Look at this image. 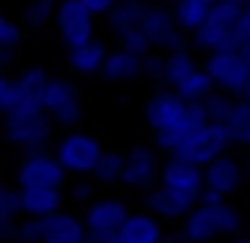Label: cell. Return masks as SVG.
<instances>
[{
	"label": "cell",
	"mask_w": 250,
	"mask_h": 243,
	"mask_svg": "<svg viewBox=\"0 0 250 243\" xmlns=\"http://www.w3.org/2000/svg\"><path fill=\"white\" fill-rule=\"evenodd\" d=\"M146 123L155 133V149L174 155V149L193 133L200 123H206V108H203V98L196 101H187L184 95H177L174 89L155 92L146 101Z\"/></svg>",
	"instance_id": "6da1fadb"
},
{
	"label": "cell",
	"mask_w": 250,
	"mask_h": 243,
	"mask_svg": "<svg viewBox=\"0 0 250 243\" xmlns=\"http://www.w3.org/2000/svg\"><path fill=\"white\" fill-rule=\"evenodd\" d=\"M181 237L184 243H209L219 237H231L241 231V212L234 206H228L225 196L215 189H203L200 202L184 215Z\"/></svg>",
	"instance_id": "7a4b0ae2"
},
{
	"label": "cell",
	"mask_w": 250,
	"mask_h": 243,
	"mask_svg": "<svg viewBox=\"0 0 250 243\" xmlns=\"http://www.w3.org/2000/svg\"><path fill=\"white\" fill-rule=\"evenodd\" d=\"M146 13H149L146 0H117L108 10V16H104L108 19V32L117 38L121 48H130L136 54H149L152 51V44L146 38V29H143Z\"/></svg>",
	"instance_id": "3957f363"
},
{
	"label": "cell",
	"mask_w": 250,
	"mask_h": 243,
	"mask_svg": "<svg viewBox=\"0 0 250 243\" xmlns=\"http://www.w3.org/2000/svg\"><path fill=\"white\" fill-rule=\"evenodd\" d=\"M241 3H231V0H215L209 3V16L203 19V25L193 35V48L200 51H219V48H231V38H234V25L241 19Z\"/></svg>",
	"instance_id": "277c9868"
},
{
	"label": "cell",
	"mask_w": 250,
	"mask_h": 243,
	"mask_svg": "<svg viewBox=\"0 0 250 243\" xmlns=\"http://www.w3.org/2000/svg\"><path fill=\"white\" fill-rule=\"evenodd\" d=\"M231 146V136H228V127L219 120H206L174 149V158H184V161H193L200 168H206L212 158L228 152Z\"/></svg>",
	"instance_id": "5b68a950"
},
{
	"label": "cell",
	"mask_w": 250,
	"mask_h": 243,
	"mask_svg": "<svg viewBox=\"0 0 250 243\" xmlns=\"http://www.w3.org/2000/svg\"><path fill=\"white\" fill-rule=\"evenodd\" d=\"M206 70L212 76L215 89L228 92L231 98H241L250 82V70L244 60V51L241 48H219V51H209L206 57Z\"/></svg>",
	"instance_id": "8992f818"
},
{
	"label": "cell",
	"mask_w": 250,
	"mask_h": 243,
	"mask_svg": "<svg viewBox=\"0 0 250 243\" xmlns=\"http://www.w3.org/2000/svg\"><path fill=\"white\" fill-rule=\"evenodd\" d=\"M51 76L42 67H29L13 79L10 89V101H6L3 117H29V114H42L44 111V89H48Z\"/></svg>",
	"instance_id": "52a82bcc"
},
{
	"label": "cell",
	"mask_w": 250,
	"mask_h": 243,
	"mask_svg": "<svg viewBox=\"0 0 250 243\" xmlns=\"http://www.w3.org/2000/svg\"><path fill=\"white\" fill-rule=\"evenodd\" d=\"M51 127H54V120L44 111L29 117H3V133L0 136L22 152H42L51 139Z\"/></svg>",
	"instance_id": "ba28073f"
},
{
	"label": "cell",
	"mask_w": 250,
	"mask_h": 243,
	"mask_svg": "<svg viewBox=\"0 0 250 243\" xmlns=\"http://www.w3.org/2000/svg\"><path fill=\"white\" fill-rule=\"evenodd\" d=\"M102 152H104L102 142L89 133H80V130L61 136V142H57V149H54V155L61 158V164L70 174H92L98 158H102Z\"/></svg>",
	"instance_id": "9c48e42d"
},
{
	"label": "cell",
	"mask_w": 250,
	"mask_h": 243,
	"mask_svg": "<svg viewBox=\"0 0 250 243\" xmlns=\"http://www.w3.org/2000/svg\"><path fill=\"white\" fill-rule=\"evenodd\" d=\"M44 114L54 120V127H76L83 120V98L80 89L67 79H48L44 89Z\"/></svg>",
	"instance_id": "30bf717a"
},
{
	"label": "cell",
	"mask_w": 250,
	"mask_h": 243,
	"mask_svg": "<svg viewBox=\"0 0 250 243\" xmlns=\"http://www.w3.org/2000/svg\"><path fill=\"white\" fill-rule=\"evenodd\" d=\"M54 22H57V35L67 48H76V44H85L95 38V13L89 6H83L80 0H61Z\"/></svg>",
	"instance_id": "8fae6325"
},
{
	"label": "cell",
	"mask_w": 250,
	"mask_h": 243,
	"mask_svg": "<svg viewBox=\"0 0 250 243\" xmlns=\"http://www.w3.org/2000/svg\"><path fill=\"white\" fill-rule=\"evenodd\" d=\"M67 168L61 164V158L51 152H25L22 164L16 170V183L19 187H61Z\"/></svg>",
	"instance_id": "7c38bea8"
},
{
	"label": "cell",
	"mask_w": 250,
	"mask_h": 243,
	"mask_svg": "<svg viewBox=\"0 0 250 243\" xmlns=\"http://www.w3.org/2000/svg\"><path fill=\"white\" fill-rule=\"evenodd\" d=\"M162 177V161L159 152L152 146H133L127 155H124V187L133 189H152V183Z\"/></svg>",
	"instance_id": "4fadbf2b"
},
{
	"label": "cell",
	"mask_w": 250,
	"mask_h": 243,
	"mask_svg": "<svg viewBox=\"0 0 250 243\" xmlns=\"http://www.w3.org/2000/svg\"><path fill=\"white\" fill-rule=\"evenodd\" d=\"M143 29H146L152 51H171V48H184L187 44V35H184V29L174 19V10H165V6H149Z\"/></svg>",
	"instance_id": "5bb4252c"
},
{
	"label": "cell",
	"mask_w": 250,
	"mask_h": 243,
	"mask_svg": "<svg viewBox=\"0 0 250 243\" xmlns=\"http://www.w3.org/2000/svg\"><path fill=\"white\" fill-rule=\"evenodd\" d=\"M162 187L168 189H177V193L190 196V199L200 202L203 189H206V177H203V168L193 161H184V158H174L171 155V161L162 164V177H159Z\"/></svg>",
	"instance_id": "9a60e30c"
},
{
	"label": "cell",
	"mask_w": 250,
	"mask_h": 243,
	"mask_svg": "<svg viewBox=\"0 0 250 243\" xmlns=\"http://www.w3.org/2000/svg\"><path fill=\"white\" fill-rule=\"evenodd\" d=\"M127 215L130 208L124 199H92L83 212V221H85V231L92 234H114L127 221Z\"/></svg>",
	"instance_id": "2e32d148"
},
{
	"label": "cell",
	"mask_w": 250,
	"mask_h": 243,
	"mask_svg": "<svg viewBox=\"0 0 250 243\" xmlns=\"http://www.w3.org/2000/svg\"><path fill=\"white\" fill-rule=\"evenodd\" d=\"M203 177H206V189H215V193L222 196H231L234 189L244 183V168H241L238 158H231V155H219V158H212L203 168Z\"/></svg>",
	"instance_id": "e0dca14e"
},
{
	"label": "cell",
	"mask_w": 250,
	"mask_h": 243,
	"mask_svg": "<svg viewBox=\"0 0 250 243\" xmlns=\"http://www.w3.org/2000/svg\"><path fill=\"white\" fill-rule=\"evenodd\" d=\"M61 187H19V212L25 218H48L61 212Z\"/></svg>",
	"instance_id": "ac0fdd59"
},
{
	"label": "cell",
	"mask_w": 250,
	"mask_h": 243,
	"mask_svg": "<svg viewBox=\"0 0 250 243\" xmlns=\"http://www.w3.org/2000/svg\"><path fill=\"white\" fill-rule=\"evenodd\" d=\"M114 243H165L159 215H127V221L114 231Z\"/></svg>",
	"instance_id": "d6986e66"
},
{
	"label": "cell",
	"mask_w": 250,
	"mask_h": 243,
	"mask_svg": "<svg viewBox=\"0 0 250 243\" xmlns=\"http://www.w3.org/2000/svg\"><path fill=\"white\" fill-rule=\"evenodd\" d=\"M85 221L70 212H54L42 218V243H85Z\"/></svg>",
	"instance_id": "ffe728a7"
},
{
	"label": "cell",
	"mask_w": 250,
	"mask_h": 243,
	"mask_svg": "<svg viewBox=\"0 0 250 243\" xmlns=\"http://www.w3.org/2000/svg\"><path fill=\"white\" fill-rule=\"evenodd\" d=\"M196 206V199H190V196L177 193V189H168V187H152L146 196V208L152 215H159V218H184V215L190 212V208Z\"/></svg>",
	"instance_id": "44dd1931"
},
{
	"label": "cell",
	"mask_w": 250,
	"mask_h": 243,
	"mask_svg": "<svg viewBox=\"0 0 250 243\" xmlns=\"http://www.w3.org/2000/svg\"><path fill=\"white\" fill-rule=\"evenodd\" d=\"M102 76L108 82H130L136 76H143V54L130 48H117V51H108L102 63Z\"/></svg>",
	"instance_id": "7402d4cb"
},
{
	"label": "cell",
	"mask_w": 250,
	"mask_h": 243,
	"mask_svg": "<svg viewBox=\"0 0 250 243\" xmlns=\"http://www.w3.org/2000/svg\"><path fill=\"white\" fill-rule=\"evenodd\" d=\"M104 57H108V48H104L102 41H85V44H76V48H70L67 60L70 67L76 70V73H102V63Z\"/></svg>",
	"instance_id": "603a6c76"
},
{
	"label": "cell",
	"mask_w": 250,
	"mask_h": 243,
	"mask_svg": "<svg viewBox=\"0 0 250 243\" xmlns=\"http://www.w3.org/2000/svg\"><path fill=\"white\" fill-rule=\"evenodd\" d=\"M225 127L231 142L238 146H250V98H234L231 111L225 117Z\"/></svg>",
	"instance_id": "cb8c5ba5"
},
{
	"label": "cell",
	"mask_w": 250,
	"mask_h": 243,
	"mask_svg": "<svg viewBox=\"0 0 250 243\" xmlns=\"http://www.w3.org/2000/svg\"><path fill=\"white\" fill-rule=\"evenodd\" d=\"M171 89H174L177 95H184L187 101H196V98H206L209 92H215V82H212V76H209L206 67H196V70H190L181 82L171 85Z\"/></svg>",
	"instance_id": "d4e9b609"
},
{
	"label": "cell",
	"mask_w": 250,
	"mask_h": 243,
	"mask_svg": "<svg viewBox=\"0 0 250 243\" xmlns=\"http://www.w3.org/2000/svg\"><path fill=\"white\" fill-rule=\"evenodd\" d=\"M190 70H196V57H193V51H190L187 44H184V48L165 51V85L181 82Z\"/></svg>",
	"instance_id": "484cf974"
},
{
	"label": "cell",
	"mask_w": 250,
	"mask_h": 243,
	"mask_svg": "<svg viewBox=\"0 0 250 243\" xmlns=\"http://www.w3.org/2000/svg\"><path fill=\"white\" fill-rule=\"evenodd\" d=\"M206 16H209L206 0H174V19L184 32H196Z\"/></svg>",
	"instance_id": "4316f807"
},
{
	"label": "cell",
	"mask_w": 250,
	"mask_h": 243,
	"mask_svg": "<svg viewBox=\"0 0 250 243\" xmlns=\"http://www.w3.org/2000/svg\"><path fill=\"white\" fill-rule=\"evenodd\" d=\"M92 177H95L102 187H114V183H121V177H124V155L104 149L102 158H98V164H95V170H92Z\"/></svg>",
	"instance_id": "83f0119b"
},
{
	"label": "cell",
	"mask_w": 250,
	"mask_h": 243,
	"mask_svg": "<svg viewBox=\"0 0 250 243\" xmlns=\"http://www.w3.org/2000/svg\"><path fill=\"white\" fill-rule=\"evenodd\" d=\"M231 104H234V98L228 95V92H209V95L203 98L206 117H209V120H219V123H225V117H228V111H231Z\"/></svg>",
	"instance_id": "f1b7e54d"
},
{
	"label": "cell",
	"mask_w": 250,
	"mask_h": 243,
	"mask_svg": "<svg viewBox=\"0 0 250 243\" xmlns=\"http://www.w3.org/2000/svg\"><path fill=\"white\" fill-rule=\"evenodd\" d=\"M57 16V0H29L25 3V22L29 25H48Z\"/></svg>",
	"instance_id": "f546056e"
},
{
	"label": "cell",
	"mask_w": 250,
	"mask_h": 243,
	"mask_svg": "<svg viewBox=\"0 0 250 243\" xmlns=\"http://www.w3.org/2000/svg\"><path fill=\"white\" fill-rule=\"evenodd\" d=\"M143 73L149 76L152 82H162L165 85V54H143Z\"/></svg>",
	"instance_id": "4dcf8cb0"
},
{
	"label": "cell",
	"mask_w": 250,
	"mask_h": 243,
	"mask_svg": "<svg viewBox=\"0 0 250 243\" xmlns=\"http://www.w3.org/2000/svg\"><path fill=\"white\" fill-rule=\"evenodd\" d=\"M19 243H42V218H25L19 221Z\"/></svg>",
	"instance_id": "1f68e13d"
},
{
	"label": "cell",
	"mask_w": 250,
	"mask_h": 243,
	"mask_svg": "<svg viewBox=\"0 0 250 243\" xmlns=\"http://www.w3.org/2000/svg\"><path fill=\"white\" fill-rule=\"evenodd\" d=\"M19 38H22L19 25L13 22L10 16H0V48H16Z\"/></svg>",
	"instance_id": "d6a6232c"
},
{
	"label": "cell",
	"mask_w": 250,
	"mask_h": 243,
	"mask_svg": "<svg viewBox=\"0 0 250 243\" xmlns=\"http://www.w3.org/2000/svg\"><path fill=\"white\" fill-rule=\"evenodd\" d=\"M19 237V215L10 212H0V240H16Z\"/></svg>",
	"instance_id": "836d02e7"
},
{
	"label": "cell",
	"mask_w": 250,
	"mask_h": 243,
	"mask_svg": "<svg viewBox=\"0 0 250 243\" xmlns=\"http://www.w3.org/2000/svg\"><path fill=\"white\" fill-rule=\"evenodd\" d=\"M80 3H83V6H89L95 16H108V10L117 3V0H80Z\"/></svg>",
	"instance_id": "e575fe53"
},
{
	"label": "cell",
	"mask_w": 250,
	"mask_h": 243,
	"mask_svg": "<svg viewBox=\"0 0 250 243\" xmlns=\"http://www.w3.org/2000/svg\"><path fill=\"white\" fill-rule=\"evenodd\" d=\"M10 89H13V79L0 73V114L6 111V101H10Z\"/></svg>",
	"instance_id": "d590c367"
},
{
	"label": "cell",
	"mask_w": 250,
	"mask_h": 243,
	"mask_svg": "<svg viewBox=\"0 0 250 243\" xmlns=\"http://www.w3.org/2000/svg\"><path fill=\"white\" fill-rule=\"evenodd\" d=\"M73 202H92V183H80V187H73Z\"/></svg>",
	"instance_id": "8d00e7d4"
},
{
	"label": "cell",
	"mask_w": 250,
	"mask_h": 243,
	"mask_svg": "<svg viewBox=\"0 0 250 243\" xmlns=\"http://www.w3.org/2000/svg\"><path fill=\"white\" fill-rule=\"evenodd\" d=\"M85 243H114V234H85Z\"/></svg>",
	"instance_id": "74e56055"
},
{
	"label": "cell",
	"mask_w": 250,
	"mask_h": 243,
	"mask_svg": "<svg viewBox=\"0 0 250 243\" xmlns=\"http://www.w3.org/2000/svg\"><path fill=\"white\" fill-rule=\"evenodd\" d=\"M13 63V48H0V70Z\"/></svg>",
	"instance_id": "f35d334b"
},
{
	"label": "cell",
	"mask_w": 250,
	"mask_h": 243,
	"mask_svg": "<svg viewBox=\"0 0 250 243\" xmlns=\"http://www.w3.org/2000/svg\"><path fill=\"white\" fill-rule=\"evenodd\" d=\"M241 51H244V60H247V70H250V41H247V44H244Z\"/></svg>",
	"instance_id": "ab89813d"
},
{
	"label": "cell",
	"mask_w": 250,
	"mask_h": 243,
	"mask_svg": "<svg viewBox=\"0 0 250 243\" xmlns=\"http://www.w3.org/2000/svg\"><path fill=\"white\" fill-rule=\"evenodd\" d=\"M244 180L250 183V161H247V168H244Z\"/></svg>",
	"instance_id": "60d3db41"
},
{
	"label": "cell",
	"mask_w": 250,
	"mask_h": 243,
	"mask_svg": "<svg viewBox=\"0 0 250 243\" xmlns=\"http://www.w3.org/2000/svg\"><path fill=\"white\" fill-rule=\"evenodd\" d=\"M231 243H250V237H238V240H231Z\"/></svg>",
	"instance_id": "b9f144b4"
},
{
	"label": "cell",
	"mask_w": 250,
	"mask_h": 243,
	"mask_svg": "<svg viewBox=\"0 0 250 243\" xmlns=\"http://www.w3.org/2000/svg\"><path fill=\"white\" fill-rule=\"evenodd\" d=\"M241 98H250V82H247V89H244V95H241Z\"/></svg>",
	"instance_id": "7bdbcfd3"
},
{
	"label": "cell",
	"mask_w": 250,
	"mask_h": 243,
	"mask_svg": "<svg viewBox=\"0 0 250 243\" xmlns=\"http://www.w3.org/2000/svg\"><path fill=\"white\" fill-rule=\"evenodd\" d=\"M244 13H247V16H250V0H247V3H244Z\"/></svg>",
	"instance_id": "ee69618b"
},
{
	"label": "cell",
	"mask_w": 250,
	"mask_h": 243,
	"mask_svg": "<svg viewBox=\"0 0 250 243\" xmlns=\"http://www.w3.org/2000/svg\"><path fill=\"white\" fill-rule=\"evenodd\" d=\"M231 3H241V6H244V3H247V0H231Z\"/></svg>",
	"instance_id": "f6af8a7d"
},
{
	"label": "cell",
	"mask_w": 250,
	"mask_h": 243,
	"mask_svg": "<svg viewBox=\"0 0 250 243\" xmlns=\"http://www.w3.org/2000/svg\"><path fill=\"white\" fill-rule=\"evenodd\" d=\"M206 3H215V0H206Z\"/></svg>",
	"instance_id": "bcb514c9"
},
{
	"label": "cell",
	"mask_w": 250,
	"mask_h": 243,
	"mask_svg": "<svg viewBox=\"0 0 250 243\" xmlns=\"http://www.w3.org/2000/svg\"><path fill=\"white\" fill-rule=\"evenodd\" d=\"M247 227H250V221H247Z\"/></svg>",
	"instance_id": "7dc6e473"
}]
</instances>
